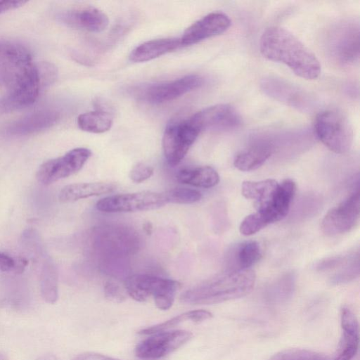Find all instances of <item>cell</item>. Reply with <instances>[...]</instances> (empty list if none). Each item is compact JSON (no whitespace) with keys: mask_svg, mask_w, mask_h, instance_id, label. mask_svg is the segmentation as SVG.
<instances>
[{"mask_svg":"<svg viewBox=\"0 0 360 360\" xmlns=\"http://www.w3.org/2000/svg\"><path fill=\"white\" fill-rule=\"evenodd\" d=\"M0 79L6 89L0 99V110L25 108L37 99L41 84L39 71L25 46L13 43L0 46Z\"/></svg>","mask_w":360,"mask_h":360,"instance_id":"1","label":"cell"},{"mask_svg":"<svg viewBox=\"0 0 360 360\" xmlns=\"http://www.w3.org/2000/svg\"><path fill=\"white\" fill-rule=\"evenodd\" d=\"M259 49L264 58L285 64L300 77L314 80L321 74V65L314 53L283 27L266 29L261 36Z\"/></svg>","mask_w":360,"mask_h":360,"instance_id":"2","label":"cell"},{"mask_svg":"<svg viewBox=\"0 0 360 360\" xmlns=\"http://www.w3.org/2000/svg\"><path fill=\"white\" fill-rule=\"evenodd\" d=\"M255 279L252 269L231 270L187 290L180 300L189 304H212L238 299L252 290Z\"/></svg>","mask_w":360,"mask_h":360,"instance_id":"3","label":"cell"},{"mask_svg":"<svg viewBox=\"0 0 360 360\" xmlns=\"http://www.w3.org/2000/svg\"><path fill=\"white\" fill-rule=\"evenodd\" d=\"M128 295L138 302H145L153 296L156 307L162 310L169 309L181 283L175 280L145 274H136L125 280Z\"/></svg>","mask_w":360,"mask_h":360,"instance_id":"4","label":"cell"},{"mask_svg":"<svg viewBox=\"0 0 360 360\" xmlns=\"http://www.w3.org/2000/svg\"><path fill=\"white\" fill-rule=\"evenodd\" d=\"M314 129L319 140L331 151L347 153L353 141V130L347 118L340 112L328 110L319 113Z\"/></svg>","mask_w":360,"mask_h":360,"instance_id":"5","label":"cell"},{"mask_svg":"<svg viewBox=\"0 0 360 360\" xmlns=\"http://www.w3.org/2000/svg\"><path fill=\"white\" fill-rule=\"evenodd\" d=\"M202 78L188 75L167 82L141 85L133 90L139 100L150 104H160L173 101L200 87Z\"/></svg>","mask_w":360,"mask_h":360,"instance_id":"6","label":"cell"},{"mask_svg":"<svg viewBox=\"0 0 360 360\" xmlns=\"http://www.w3.org/2000/svg\"><path fill=\"white\" fill-rule=\"evenodd\" d=\"M165 193L139 191L109 195L99 200L96 207L103 212H133L158 209L165 204Z\"/></svg>","mask_w":360,"mask_h":360,"instance_id":"7","label":"cell"},{"mask_svg":"<svg viewBox=\"0 0 360 360\" xmlns=\"http://www.w3.org/2000/svg\"><path fill=\"white\" fill-rule=\"evenodd\" d=\"M200 132L189 119L172 122L162 136V149L167 163L178 165L186 156Z\"/></svg>","mask_w":360,"mask_h":360,"instance_id":"8","label":"cell"},{"mask_svg":"<svg viewBox=\"0 0 360 360\" xmlns=\"http://www.w3.org/2000/svg\"><path fill=\"white\" fill-rule=\"evenodd\" d=\"M91 155L86 148L70 150L63 156L50 159L39 167L37 179L44 185H50L79 172Z\"/></svg>","mask_w":360,"mask_h":360,"instance_id":"9","label":"cell"},{"mask_svg":"<svg viewBox=\"0 0 360 360\" xmlns=\"http://www.w3.org/2000/svg\"><path fill=\"white\" fill-rule=\"evenodd\" d=\"M359 192L357 190L326 213L321 224L322 231L329 236L349 231L359 221Z\"/></svg>","mask_w":360,"mask_h":360,"instance_id":"10","label":"cell"},{"mask_svg":"<svg viewBox=\"0 0 360 360\" xmlns=\"http://www.w3.org/2000/svg\"><path fill=\"white\" fill-rule=\"evenodd\" d=\"M193 126L202 131H226L237 129L241 124V117L229 104H217L206 108L190 117Z\"/></svg>","mask_w":360,"mask_h":360,"instance_id":"11","label":"cell"},{"mask_svg":"<svg viewBox=\"0 0 360 360\" xmlns=\"http://www.w3.org/2000/svg\"><path fill=\"white\" fill-rule=\"evenodd\" d=\"M192 336L191 332L184 330L153 333L137 345L135 354L141 359H159L181 347L189 341Z\"/></svg>","mask_w":360,"mask_h":360,"instance_id":"12","label":"cell"},{"mask_svg":"<svg viewBox=\"0 0 360 360\" xmlns=\"http://www.w3.org/2000/svg\"><path fill=\"white\" fill-rule=\"evenodd\" d=\"M260 87L265 94L297 110L308 112L313 108V101L307 92L281 78L264 77Z\"/></svg>","mask_w":360,"mask_h":360,"instance_id":"13","label":"cell"},{"mask_svg":"<svg viewBox=\"0 0 360 360\" xmlns=\"http://www.w3.org/2000/svg\"><path fill=\"white\" fill-rule=\"evenodd\" d=\"M295 191L296 186L292 180L285 179L279 183L273 198L254 213L263 228L281 220L288 214Z\"/></svg>","mask_w":360,"mask_h":360,"instance_id":"14","label":"cell"},{"mask_svg":"<svg viewBox=\"0 0 360 360\" xmlns=\"http://www.w3.org/2000/svg\"><path fill=\"white\" fill-rule=\"evenodd\" d=\"M229 17L222 12L210 13L190 25L180 38L181 45L197 44L221 34L231 26Z\"/></svg>","mask_w":360,"mask_h":360,"instance_id":"15","label":"cell"},{"mask_svg":"<svg viewBox=\"0 0 360 360\" xmlns=\"http://www.w3.org/2000/svg\"><path fill=\"white\" fill-rule=\"evenodd\" d=\"M340 320L342 336L332 360H352L359 348V323L354 313L345 307L341 309Z\"/></svg>","mask_w":360,"mask_h":360,"instance_id":"16","label":"cell"},{"mask_svg":"<svg viewBox=\"0 0 360 360\" xmlns=\"http://www.w3.org/2000/svg\"><path fill=\"white\" fill-rule=\"evenodd\" d=\"M58 118L59 115L55 110H41L15 121L9 127L8 131L14 135L33 134L50 128Z\"/></svg>","mask_w":360,"mask_h":360,"instance_id":"17","label":"cell"},{"mask_svg":"<svg viewBox=\"0 0 360 360\" xmlns=\"http://www.w3.org/2000/svg\"><path fill=\"white\" fill-rule=\"evenodd\" d=\"M66 23L90 32H101L108 25L105 13L94 6H84L72 10L63 17Z\"/></svg>","mask_w":360,"mask_h":360,"instance_id":"18","label":"cell"},{"mask_svg":"<svg viewBox=\"0 0 360 360\" xmlns=\"http://www.w3.org/2000/svg\"><path fill=\"white\" fill-rule=\"evenodd\" d=\"M180 38H161L145 41L134 49L129 60L134 63L151 60L181 46Z\"/></svg>","mask_w":360,"mask_h":360,"instance_id":"19","label":"cell"},{"mask_svg":"<svg viewBox=\"0 0 360 360\" xmlns=\"http://www.w3.org/2000/svg\"><path fill=\"white\" fill-rule=\"evenodd\" d=\"M115 189L116 185L110 182L75 183L65 186L60 190L58 198L62 202H72L92 196L108 194Z\"/></svg>","mask_w":360,"mask_h":360,"instance_id":"20","label":"cell"},{"mask_svg":"<svg viewBox=\"0 0 360 360\" xmlns=\"http://www.w3.org/2000/svg\"><path fill=\"white\" fill-rule=\"evenodd\" d=\"M274 145L266 141H259L236 156L233 165L243 172H249L260 167L273 154Z\"/></svg>","mask_w":360,"mask_h":360,"instance_id":"21","label":"cell"},{"mask_svg":"<svg viewBox=\"0 0 360 360\" xmlns=\"http://www.w3.org/2000/svg\"><path fill=\"white\" fill-rule=\"evenodd\" d=\"M333 51L343 63H353L359 57V29L355 26L341 30L334 39Z\"/></svg>","mask_w":360,"mask_h":360,"instance_id":"22","label":"cell"},{"mask_svg":"<svg viewBox=\"0 0 360 360\" xmlns=\"http://www.w3.org/2000/svg\"><path fill=\"white\" fill-rule=\"evenodd\" d=\"M177 180L184 184L200 188H212L219 181L217 172L210 166L186 168L176 174Z\"/></svg>","mask_w":360,"mask_h":360,"instance_id":"23","label":"cell"},{"mask_svg":"<svg viewBox=\"0 0 360 360\" xmlns=\"http://www.w3.org/2000/svg\"><path fill=\"white\" fill-rule=\"evenodd\" d=\"M278 185L276 180L270 179L259 181H245L242 184L241 193L245 198L255 200L259 208L273 198Z\"/></svg>","mask_w":360,"mask_h":360,"instance_id":"24","label":"cell"},{"mask_svg":"<svg viewBox=\"0 0 360 360\" xmlns=\"http://www.w3.org/2000/svg\"><path fill=\"white\" fill-rule=\"evenodd\" d=\"M79 128L84 131L101 134L108 131L112 125L111 115L103 110L86 112L77 117Z\"/></svg>","mask_w":360,"mask_h":360,"instance_id":"25","label":"cell"},{"mask_svg":"<svg viewBox=\"0 0 360 360\" xmlns=\"http://www.w3.org/2000/svg\"><path fill=\"white\" fill-rule=\"evenodd\" d=\"M212 317V314L207 310L198 309L189 311L176 316L161 323L142 329L139 331V333L141 335H151L158 332L165 331V330L173 328L186 321L199 323L210 319Z\"/></svg>","mask_w":360,"mask_h":360,"instance_id":"26","label":"cell"},{"mask_svg":"<svg viewBox=\"0 0 360 360\" xmlns=\"http://www.w3.org/2000/svg\"><path fill=\"white\" fill-rule=\"evenodd\" d=\"M237 270L249 269L262 257L259 245L256 241H247L238 246L234 253Z\"/></svg>","mask_w":360,"mask_h":360,"instance_id":"27","label":"cell"},{"mask_svg":"<svg viewBox=\"0 0 360 360\" xmlns=\"http://www.w3.org/2000/svg\"><path fill=\"white\" fill-rule=\"evenodd\" d=\"M41 292L44 300L50 304L58 300V279L56 271L51 263L45 264L41 276Z\"/></svg>","mask_w":360,"mask_h":360,"instance_id":"28","label":"cell"},{"mask_svg":"<svg viewBox=\"0 0 360 360\" xmlns=\"http://www.w3.org/2000/svg\"><path fill=\"white\" fill-rule=\"evenodd\" d=\"M269 360H332L327 356L305 349H288L281 351Z\"/></svg>","mask_w":360,"mask_h":360,"instance_id":"29","label":"cell"},{"mask_svg":"<svg viewBox=\"0 0 360 360\" xmlns=\"http://www.w3.org/2000/svg\"><path fill=\"white\" fill-rule=\"evenodd\" d=\"M167 203L193 204L202 198L200 191L190 188L177 187L165 192Z\"/></svg>","mask_w":360,"mask_h":360,"instance_id":"30","label":"cell"},{"mask_svg":"<svg viewBox=\"0 0 360 360\" xmlns=\"http://www.w3.org/2000/svg\"><path fill=\"white\" fill-rule=\"evenodd\" d=\"M292 290V281H282L268 290L266 299L268 302L273 304H281L291 296Z\"/></svg>","mask_w":360,"mask_h":360,"instance_id":"31","label":"cell"},{"mask_svg":"<svg viewBox=\"0 0 360 360\" xmlns=\"http://www.w3.org/2000/svg\"><path fill=\"white\" fill-rule=\"evenodd\" d=\"M154 172L153 168L143 162L136 163L129 172V178L134 183H141L148 179Z\"/></svg>","mask_w":360,"mask_h":360,"instance_id":"32","label":"cell"},{"mask_svg":"<svg viewBox=\"0 0 360 360\" xmlns=\"http://www.w3.org/2000/svg\"><path fill=\"white\" fill-rule=\"evenodd\" d=\"M105 297L113 302L120 303L125 300V295L120 286L114 281H107L104 285Z\"/></svg>","mask_w":360,"mask_h":360,"instance_id":"33","label":"cell"},{"mask_svg":"<svg viewBox=\"0 0 360 360\" xmlns=\"http://www.w3.org/2000/svg\"><path fill=\"white\" fill-rule=\"evenodd\" d=\"M16 262V257H12L0 251V271L15 273Z\"/></svg>","mask_w":360,"mask_h":360,"instance_id":"34","label":"cell"},{"mask_svg":"<svg viewBox=\"0 0 360 360\" xmlns=\"http://www.w3.org/2000/svg\"><path fill=\"white\" fill-rule=\"evenodd\" d=\"M72 360H120L95 352H84L75 356Z\"/></svg>","mask_w":360,"mask_h":360,"instance_id":"35","label":"cell"},{"mask_svg":"<svg viewBox=\"0 0 360 360\" xmlns=\"http://www.w3.org/2000/svg\"><path fill=\"white\" fill-rule=\"evenodd\" d=\"M27 3L26 1H0V14L8 11L18 8Z\"/></svg>","mask_w":360,"mask_h":360,"instance_id":"36","label":"cell"},{"mask_svg":"<svg viewBox=\"0 0 360 360\" xmlns=\"http://www.w3.org/2000/svg\"><path fill=\"white\" fill-rule=\"evenodd\" d=\"M143 229L146 234L150 235L153 232V225L150 221H146L143 224Z\"/></svg>","mask_w":360,"mask_h":360,"instance_id":"37","label":"cell"},{"mask_svg":"<svg viewBox=\"0 0 360 360\" xmlns=\"http://www.w3.org/2000/svg\"><path fill=\"white\" fill-rule=\"evenodd\" d=\"M36 360H56V358L51 354L43 355Z\"/></svg>","mask_w":360,"mask_h":360,"instance_id":"38","label":"cell"},{"mask_svg":"<svg viewBox=\"0 0 360 360\" xmlns=\"http://www.w3.org/2000/svg\"><path fill=\"white\" fill-rule=\"evenodd\" d=\"M0 360H6L5 356L0 354Z\"/></svg>","mask_w":360,"mask_h":360,"instance_id":"39","label":"cell"}]
</instances>
